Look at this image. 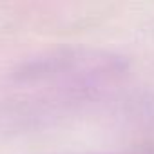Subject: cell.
I'll use <instances>...</instances> for the list:
<instances>
[{
	"mask_svg": "<svg viewBox=\"0 0 154 154\" xmlns=\"http://www.w3.org/2000/svg\"><path fill=\"white\" fill-rule=\"evenodd\" d=\"M120 60L96 51H63L29 63L13 74V89L29 96V103L82 100L111 84L122 72Z\"/></svg>",
	"mask_w": 154,
	"mask_h": 154,
	"instance_id": "6da1fadb",
	"label": "cell"
}]
</instances>
